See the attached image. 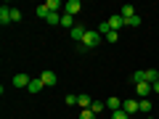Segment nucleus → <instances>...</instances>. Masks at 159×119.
Returning a JSON list of instances; mask_svg holds the SVG:
<instances>
[{
    "instance_id": "f257e3e1",
    "label": "nucleus",
    "mask_w": 159,
    "mask_h": 119,
    "mask_svg": "<svg viewBox=\"0 0 159 119\" xmlns=\"http://www.w3.org/2000/svg\"><path fill=\"white\" fill-rule=\"evenodd\" d=\"M98 42H101V34L96 32V29H88L85 37H82V42H80V51H88V48H96Z\"/></svg>"
},
{
    "instance_id": "f03ea898",
    "label": "nucleus",
    "mask_w": 159,
    "mask_h": 119,
    "mask_svg": "<svg viewBox=\"0 0 159 119\" xmlns=\"http://www.w3.org/2000/svg\"><path fill=\"white\" fill-rule=\"evenodd\" d=\"M40 82L45 87H53L58 82V77H56V72H40Z\"/></svg>"
},
{
    "instance_id": "7ed1b4c3",
    "label": "nucleus",
    "mask_w": 159,
    "mask_h": 119,
    "mask_svg": "<svg viewBox=\"0 0 159 119\" xmlns=\"http://www.w3.org/2000/svg\"><path fill=\"white\" fill-rule=\"evenodd\" d=\"M11 82H13V87H29V82H32V77H29V74H13V79H11Z\"/></svg>"
},
{
    "instance_id": "20e7f679",
    "label": "nucleus",
    "mask_w": 159,
    "mask_h": 119,
    "mask_svg": "<svg viewBox=\"0 0 159 119\" xmlns=\"http://www.w3.org/2000/svg\"><path fill=\"white\" fill-rule=\"evenodd\" d=\"M64 11H66L69 16H74V13H80V11H82V3H80V0H69L66 6H64Z\"/></svg>"
},
{
    "instance_id": "39448f33",
    "label": "nucleus",
    "mask_w": 159,
    "mask_h": 119,
    "mask_svg": "<svg viewBox=\"0 0 159 119\" xmlns=\"http://www.w3.org/2000/svg\"><path fill=\"white\" fill-rule=\"evenodd\" d=\"M159 79V72L157 69H143V82H148V85H154Z\"/></svg>"
},
{
    "instance_id": "423d86ee",
    "label": "nucleus",
    "mask_w": 159,
    "mask_h": 119,
    "mask_svg": "<svg viewBox=\"0 0 159 119\" xmlns=\"http://www.w3.org/2000/svg\"><path fill=\"white\" fill-rule=\"evenodd\" d=\"M122 108H125L127 114H135V111H141V103L130 98V101H122Z\"/></svg>"
},
{
    "instance_id": "0eeeda50",
    "label": "nucleus",
    "mask_w": 159,
    "mask_h": 119,
    "mask_svg": "<svg viewBox=\"0 0 159 119\" xmlns=\"http://www.w3.org/2000/svg\"><path fill=\"white\" fill-rule=\"evenodd\" d=\"M109 27H111V32H114V29H122V27H125V19L119 16V13H114V16L109 19Z\"/></svg>"
},
{
    "instance_id": "6e6552de",
    "label": "nucleus",
    "mask_w": 159,
    "mask_h": 119,
    "mask_svg": "<svg viewBox=\"0 0 159 119\" xmlns=\"http://www.w3.org/2000/svg\"><path fill=\"white\" fill-rule=\"evenodd\" d=\"M85 32H88V29H85V27H80V24H77L74 29H69V34H72V40H77V42H82V37H85Z\"/></svg>"
},
{
    "instance_id": "1a4fd4ad",
    "label": "nucleus",
    "mask_w": 159,
    "mask_h": 119,
    "mask_svg": "<svg viewBox=\"0 0 159 119\" xmlns=\"http://www.w3.org/2000/svg\"><path fill=\"white\" fill-rule=\"evenodd\" d=\"M151 90H154V87L148 85V82H138V85H135V93H138V95H141V98H146V95H148V93H151Z\"/></svg>"
},
{
    "instance_id": "9d476101",
    "label": "nucleus",
    "mask_w": 159,
    "mask_h": 119,
    "mask_svg": "<svg viewBox=\"0 0 159 119\" xmlns=\"http://www.w3.org/2000/svg\"><path fill=\"white\" fill-rule=\"evenodd\" d=\"M77 106H82V108H90V106H93L90 95H85V93H80V95H77Z\"/></svg>"
},
{
    "instance_id": "9b49d317",
    "label": "nucleus",
    "mask_w": 159,
    "mask_h": 119,
    "mask_svg": "<svg viewBox=\"0 0 159 119\" xmlns=\"http://www.w3.org/2000/svg\"><path fill=\"white\" fill-rule=\"evenodd\" d=\"M106 108H111V114H114V111H119V108H122V101L111 95V98H109V101H106Z\"/></svg>"
},
{
    "instance_id": "f8f14e48",
    "label": "nucleus",
    "mask_w": 159,
    "mask_h": 119,
    "mask_svg": "<svg viewBox=\"0 0 159 119\" xmlns=\"http://www.w3.org/2000/svg\"><path fill=\"white\" fill-rule=\"evenodd\" d=\"M43 87H45V85H43V82H40V77H37V79H32V82H29L27 90H29V93H43Z\"/></svg>"
},
{
    "instance_id": "ddd939ff",
    "label": "nucleus",
    "mask_w": 159,
    "mask_h": 119,
    "mask_svg": "<svg viewBox=\"0 0 159 119\" xmlns=\"http://www.w3.org/2000/svg\"><path fill=\"white\" fill-rule=\"evenodd\" d=\"M8 21H11V8L3 6L0 8V24H8Z\"/></svg>"
},
{
    "instance_id": "4468645a",
    "label": "nucleus",
    "mask_w": 159,
    "mask_h": 119,
    "mask_svg": "<svg viewBox=\"0 0 159 119\" xmlns=\"http://www.w3.org/2000/svg\"><path fill=\"white\" fill-rule=\"evenodd\" d=\"M61 24H64L66 29H74V27H77V24H74V16H69V13H64V16H61Z\"/></svg>"
},
{
    "instance_id": "2eb2a0df",
    "label": "nucleus",
    "mask_w": 159,
    "mask_h": 119,
    "mask_svg": "<svg viewBox=\"0 0 159 119\" xmlns=\"http://www.w3.org/2000/svg\"><path fill=\"white\" fill-rule=\"evenodd\" d=\"M119 16H122V19H133V16H135V11H133V6H122V11H119Z\"/></svg>"
},
{
    "instance_id": "dca6fc26",
    "label": "nucleus",
    "mask_w": 159,
    "mask_h": 119,
    "mask_svg": "<svg viewBox=\"0 0 159 119\" xmlns=\"http://www.w3.org/2000/svg\"><path fill=\"white\" fill-rule=\"evenodd\" d=\"M45 8H48L51 13H58V8H61V3H58V0H48V3H45Z\"/></svg>"
},
{
    "instance_id": "f3484780",
    "label": "nucleus",
    "mask_w": 159,
    "mask_h": 119,
    "mask_svg": "<svg viewBox=\"0 0 159 119\" xmlns=\"http://www.w3.org/2000/svg\"><path fill=\"white\" fill-rule=\"evenodd\" d=\"M96 32H98V34H103V37H106V34L111 32V27H109V21H101V24H98V29H96Z\"/></svg>"
},
{
    "instance_id": "a211bd4d",
    "label": "nucleus",
    "mask_w": 159,
    "mask_h": 119,
    "mask_svg": "<svg viewBox=\"0 0 159 119\" xmlns=\"http://www.w3.org/2000/svg\"><path fill=\"white\" fill-rule=\"evenodd\" d=\"M80 119H96V111L93 108H82L80 111Z\"/></svg>"
},
{
    "instance_id": "6ab92c4d",
    "label": "nucleus",
    "mask_w": 159,
    "mask_h": 119,
    "mask_svg": "<svg viewBox=\"0 0 159 119\" xmlns=\"http://www.w3.org/2000/svg\"><path fill=\"white\" fill-rule=\"evenodd\" d=\"M111 119H130V114H127L125 108H119V111H114V114H111Z\"/></svg>"
},
{
    "instance_id": "aec40b11",
    "label": "nucleus",
    "mask_w": 159,
    "mask_h": 119,
    "mask_svg": "<svg viewBox=\"0 0 159 119\" xmlns=\"http://www.w3.org/2000/svg\"><path fill=\"white\" fill-rule=\"evenodd\" d=\"M141 24V16H133V19H125V27H138Z\"/></svg>"
},
{
    "instance_id": "412c9836",
    "label": "nucleus",
    "mask_w": 159,
    "mask_h": 119,
    "mask_svg": "<svg viewBox=\"0 0 159 119\" xmlns=\"http://www.w3.org/2000/svg\"><path fill=\"white\" fill-rule=\"evenodd\" d=\"M11 21H21V11L19 8H11Z\"/></svg>"
},
{
    "instance_id": "4be33fe9",
    "label": "nucleus",
    "mask_w": 159,
    "mask_h": 119,
    "mask_svg": "<svg viewBox=\"0 0 159 119\" xmlns=\"http://www.w3.org/2000/svg\"><path fill=\"white\" fill-rule=\"evenodd\" d=\"M117 40H119V34H117V32H109V34H106V42H109V45H114Z\"/></svg>"
},
{
    "instance_id": "5701e85b",
    "label": "nucleus",
    "mask_w": 159,
    "mask_h": 119,
    "mask_svg": "<svg viewBox=\"0 0 159 119\" xmlns=\"http://www.w3.org/2000/svg\"><path fill=\"white\" fill-rule=\"evenodd\" d=\"M34 13H37V16H40V19H48V13H51V11H48V8H45V6H40V8H37V11H34Z\"/></svg>"
},
{
    "instance_id": "b1692460",
    "label": "nucleus",
    "mask_w": 159,
    "mask_h": 119,
    "mask_svg": "<svg viewBox=\"0 0 159 119\" xmlns=\"http://www.w3.org/2000/svg\"><path fill=\"white\" fill-rule=\"evenodd\" d=\"M90 108L98 114V111H103V108H106V103H101V101H93V106H90Z\"/></svg>"
},
{
    "instance_id": "393cba45",
    "label": "nucleus",
    "mask_w": 159,
    "mask_h": 119,
    "mask_svg": "<svg viewBox=\"0 0 159 119\" xmlns=\"http://www.w3.org/2000/svg\"><path fill=\"white\" fill-rule=\"evenodd\" d=\"M138 103H141V111H143V114L151 111V103H148V101H138Z\"/></svg>"
},
{
    "instance_id": "a878e982",
    "label": "nucleus",
    "mask_w": 159,
    "mask_h": 119,
    "mask_svg": "<svg viewBox=\"0 0 159 119\" xmlns=\"http://www.w3.org/2000/svg\"><path fill=\"white\" fill-rule=\"evenodd\" d=\"M77 103V95H66V106H74Z\"/></svg>"
},
{
    "instance_id": "bb28decb",
    "label": "nucleus",
    "mask_w": 159,
    "mask_h": 119,
    "mask_svg": "<svg viewBox=\"0 0 159 119\" xmlns=\"http://www.w3.org/2000/svg\"><path fill=\"white\" fill-rule=\"evenodd\" d=\"M151 87H154V93H157V95H159V79H157V82H154Z\"/></svg>"
},
{
    "instance_id": "cd10ccee",
    "label": "nucleus",
    "mask_w": 159,
    "mask_h": 119,
    "mask_svg": "<svg viewBox=\"0 0 159 119\" xmlns=\"http://www.w3.org/2000/svg\"><path fill=\"white\" fill-rule=\"evenodd\" d=\"M157 101H159V95H157Z\"/></svg>"
}]
</instances>
